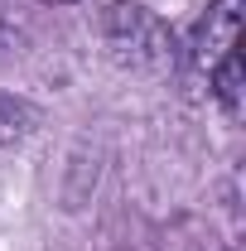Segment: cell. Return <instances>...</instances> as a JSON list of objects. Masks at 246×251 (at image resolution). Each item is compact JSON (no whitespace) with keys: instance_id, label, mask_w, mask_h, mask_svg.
Instances as JSON below:
<instances>
[{"instance_id":"7a4b0ae2","label":"cell","mask_w":246,"mask_h":251,"mask_svg":"<svg viewBox=\"0 0 246 251\" xmlns=\"http://www.w3.org/2000/svg\"><path fill=\"white\" fill-rule=\"evenodd\" d=\"M237 25H242V0H213L208 5V15L198 20V29L184 49V58L193 63L198 77H213L217 63L237 53Z\"/></svg>"},{"instance_id":"277c9868","label":"cell","mask_w":246,"mask_h":251,"mask_svg":"<svg viewBox=\"0 0 246 251\" xmlns=\"http://www.w3.org/2000/svg\"><path fill=\"white\" fill-rule=\"evenodd\" d=\"M39 5H68V0H39Z\"/></svg>"},{"instance_id":"6da1fadb","label":"cell","mask_w":246,"mask_h":251,"mask_svg":"<svg viewBox=\"0 0 246 251\" xmlns=\"http://www.w3.org/2000/svg\"><path fill=\"white\" fill-rule=\"evenodd\" d=\"M101 44L116 68L140 73V77H169L184 58L174 29L140 0H111L101 10Z\"/></svg>"},{"instance_id":"5b68a950","label":"cell","mask_w":246,"mask_h":251,"mask_svg":"<svg viewBox=\"0 0 246 251\" xmlns=\"http://www.w3.org/2000/svg\"><path fill=\"white\" fill-rule=\"evenodd\" d=\"M0 29H5V10H0Z\"/></svg>"},{"instance_id":"3957f363","label":"cell","mask_w":246,"mask_h":251,"mask_svg":"<svg viewBox=\"0 0 246 251\" xmlns=\"http://www.w3.org/2000/svg\"><path fill=\"white\" fill-rule=\"evenodd\" d=\"M34 126H39V106L0 87V145H20L25 135H34Z\"/></svg>"}]
</instances>
